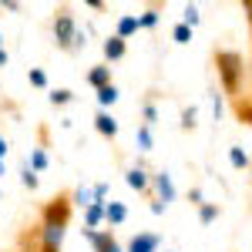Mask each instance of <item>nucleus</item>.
I'll list each match as a JSON object with an SVG mask.
<instances>
[{"label": "nucleus", "instance_id": "f257e3e1", "mask_svg": "<svg viewBox=\"0 0 252 252\" xmlns=\"http://www.w3.org/2000/svg\"><path fill=\"white\" fill-rule=\"evenodd\" d=\"M74 215V198L71 192H58L47 198L37 212V229H40V252H61L64 249V235Z\"/></svg>", "mask_w": 252, "mask_h": 252}, {"label": "nucleus", "instance_id": "f03ea898", "mask_svg": "<svg viewBox=\"0 0 252 252\" xmlns=\"http://www.w3.org/2000/svg\"><path fill=\"white\" fill-rule=\"evenodd\" d=\"M212 64L219 71V84L222 91L232 97H242V84H246V58L239 51H229V47H215L212 51Z\"/></svg>", "mask_w": 252, "mask_h": 252}, {"label": "nucleus", "instance_id": "7ed1b4c3", "mask_svg": "<svg viewBox=\"0 0 252 252\" xmlns=\"http://www.w3.org/2000/svg\"><path fill=\"white\" fill-rule=\"evenodd\" d=\"M51 34H54V44H58V51H67V54H78L81 47L88 44V40H84V31L78 27V17H74V10H71V7H64V3H61L58 10H54V20H51Z\"/></svg>", "mask_w": 252, "mask_h": 252}, {"label": "nucleus", "instance_id": "20e7f679", "mask_svg": "<svg viewBox=\"0 0 252 252\" xmlns=\"http://www.w3.org/2000/svg\"><path fill=\"white\" fill-rule=\"evenodd\" d=\"M84 239L91 242V249L94 252H125L121 249V242H118V235L111 229H81Z\"/></svg>", "mask_w": 252, "mask_h": 252}, {"label": "nucleus", "instance_id": "39448f33", "mask_svg": "<svg viewBox=\"0 0 252 252\" xmlns=\"http://www.w3.org/2000/svg\"><path fill=\"white\" fill-rule=\"evenodd\" d=\"M152 202H161L168 209V202H175V185H172V175L165 172H155L152 175Z\"/></svg>", "mask_w": 252, "mask_h": 252}, {"label": "nucleus", "instance_id": "423d86ee", "mask_svg": "<svg viewBox=\"0 0 252 252\" xmlns=\"http://www.w3.org/2000/svg\"><path fill=\"white\" fill-rule=\"evenodd\" d=\"M125 182H128V189H135V192L141 195H152V172L138 161V165H131L128 172H125Z\"/></svg>", "mask_w": 252, "mask_h": 252}, {"label": "nucleus", "instance_id": "0eeeda50", "mask_svg": "<svg viewBox=\"0 0 252 252\" xmlns=\"http://www.w3.org/2000/svg\"><path fill=\"white\" fill-rule=\"evenodd\" d=\"M158 246H161V235L158 232H135L128 239L125 252H158Z\"/></svg>", "mask_w": 252, "mask_h": 252}, {"label": "nucleus", "instance_id": "6e6552de", "mask_svg": "<svg viewBox=\"0 0 252 252\" xmlns=\"http://www.w3.org/2000/svg\"><path fill=\"white\" fill-rule=\"evenodd\" d=\"M84 81H88V84H91L94 91L108 88V84H115V81H111V64H104V61H101V64H94V67H91V71L84 74Z\"/></svg>", "mask_w": 252, "mask_h": 252}, {"label": "nucleus", "instance_id": "1a4fd4ad", "mask_svg": "<svg viewBox=\"0 0 252 252\" xmlns=\"http://www.w3.org/2000/svg\"><path fill=\"white\" fill-rule=\"evenodd\" d=\"M94 131L101 138H108V141H115V138H118V121H115V115H111V111H97V115H94Z\"/></svg>", "mask_w": 252, "mask_h": 252}, {"label": "nucleus", "instance_id": "9d476101", "mask_svg": "<svg viewBox=\"0 0 252 252\" xmlns=\"http://www.w3.org/2000/svg\"><path fill=\"white\" fill-rule=\"evenodd\" d=\"M101 51H104V64H115V61H121L128 54V44L118 37V34H111V37L101 44Z\"/></svg>", "mask_w": 252, "mask_h": 252}, {"label": "nucleus", "instance_id": "9b49d317", "mask_svg": "<svg viewBox=\"0 0 252 252\" xmlns=\"http://www.w3.org/2000/svg\"><path fill=\"white\" fill-rule=\"evenodd\" d=\"M104 222H108V225L128 222V205H125V202H108V205H104Z\"/></svg>", "mask_w": 252, "mask_h": 252}, {"label": "nucleus", "instance_id": "f8f14e48", "mask_svg": "<svg viewBox=\"0 0 252 252\" xmlns=\"http://www.w3.org/2000/svg\"><path fill=\"white\" fill-rule=\"evenodd\" d=\"M232 115L239 118L242 125H249V128H252V94L249 97H246V94L235 97V101H232Z\"/></svg>", "mask_w": 252, "mask_h": 252}, {"label": "nucleus", "instance_id": "ddd939ff", "mask_svg": "<svg viewBox=\"0 0 252 252\" xmlns=\"http://www.w3.org/2000/svg\"><path fill=\"white\" fill-rule=\"evenodd\" d=\"M138 31H141V24H138V17H135V14H125V17H118L115 34H118L121 40H128L131 34H138Z\"/></svg>", "mask_w": 252, "mask_h": 252}, {"label": "nucleus", "instance_id": "4468645a", "mask_svg": "<svg viewBox=\"0 0 252 252\" xmlns=\"http://www.w3.org/2000/svg\"><path fill=\"white\" fill-rule=\"evenodd\" d=\"M71 198H74V209H91L97 198H94V185H78L74 192H71Z\"/></svg>", "mask_w": 252, "mask_h": 252}, {"label": "nucleus", "instance_id": "2eb2a0df", "mask_svg": "<svg viewBox=\"0 0 252 252\" xmlns=\"http://www.w3.org/2000/svg\"><path fill=\"white\" fill-rule=\"evenodd\" d=\"M104 205H108V202H94L91 209H84V229H101V222H104Z\"/></svg>", "mask_w": 252, "mask_h": 252}, {"label": "nucleus", "instance_id": "dca6fc26", "mask_svg": "<svg viewBox=\"0 0 252 252\" xmlns=\"http://www.w3.org/2000/svg\"><path fill=\"white\" fill-rule=\"evenodd\" d=\"M229 165H232V168H239V172L252 168V158L246 155V148H242V145H232V148H229Z\"/></svg>", "mask_w": 252, "mask_h": 252}, {"label": "nucleus", "instance_id": "f3484780", "mask_svg": "<svg viewBox=\"0 0 252 252\" xmlns=\"http://www.w3.org/2000/svg\"><path fill=\"white\" fill-rule=\"evenodd\" d=\"M20 185H24L27 192H37V185H40L37 172L31 168V161H27V158H24V165H20Z\"/></svg>", "mask_w": 252, "mask_h": 252}, {"label": "nucleus", "instance_id": "a211bd4d", "mask_svg": "<svg viewBox=\"0 0 252 252\" xmlns=\"http://www.w3.org/2000/svg\"><path fill=\"white\" fill-rule=\"evenodd\" d=\"M135 145H138V152H152V148H155V138H152V128H148V125H138Z\"/></svg>", "mask_w": 252, "mask_h": 252}, {"label": "nucleus", "instance_id": "6ab92c4d", "mask_svg": "<svg viewBox=\"0 0 252 252\" xmlns=\"http://www.w3.org/2000/svg\"><path fill=\"white\" fill-rule=\"evenodd\" d=\"M115 101H118V84H108V88L97 91V104H101V111H108Z\"/></svg>", "mask_w": 252, "mask_h": 252}, {"label": "nucleus", "instance_id": "aec40b11", "mask_svg": "<svg viewBox=\"0 0 252 252\" xmlns=\"http://www.w3.org/2000/svg\"><path fill=\"white\" fill-rule=\"evenodd\" d=\"M27 161H31V168H34V172H44V168L51 165V158H47V152H44V148H31Z\"/></svg>", "mask_w": 252, "mask_h": 252}, {"label": "nucleus", "instance_id": "412c9836", "mask_svg": "<svg viewBox=\"0 0 252 252\" xmlns=\"http://www.w3.org/2000/svg\"><path fill=\"white\" fill-rule=\"evenodd\" d=\"M47 101H51L54 108H64V104H71V101H74V91H67V88H54V91L47 94Z\"/></svg>", "mask_w": 252, "mask_h": 252}, {"label": "nucleus", "instance_id": "4be33fe9", "mask_svg": "<svg viewBox=\"0 0 252 252\" xmlns=\"http://www.w3.org/2000/svg\"><path fill=\"white\" fill-rule=\"evenodd\" d=\"M172 40H175V44H192V27L178 20V24L172 27Z\"/></svg>", "mask_w": 252, "mask_h": 252}, {"label": "nucleus", "instance_id": "5701e85b", "mask_svg": "<svg viewBox=\"0 0 252 252\" xmlns=\"http://www.w3.org/2000/svg\"><path fill=\"white\" fill-rule=\"evenodd\" d=\"M219 212H222V209H219L215 202H205V205L198 209V222H202V225H209V222H215V219H219Z\"/></svg>", "mask_w": 252, "mask_h": 252}, {"label": "nucleus", "instance_id": "b1692460", "mask_svg": "<svg viewBox=\"0 0 252 252\" xmlns=\"http://www.w3.org/2000/svg\"><path fill=\"white\" fill-rule=\"evenodd\" d=\"M195 125H198V108H182V131H195Z\"/></svg>", "mask_w": 252, "mask_h": 252}, {"label": "nucleus", "instance_id": "393cba45", "mask_svg": "<svg viewBox=\"0 0 252 252\" xmlns=\"http://www.w3.org/2000/svg\"><path fill=\"white\" fill-rule=\"evenodd\" d=\"M158 14H161L158 7H148V10H145V14L138 17V24H141V31H152V27H158Z\"/></svg>", "mask_w": 252, "mask_h": 252}, {"label": "nucleus", "instance_id": "a878e982", "mask_svg": "<svg viewBox=\"0 0 252 252\" xmlns=\"http://www.w3.org/2000/svg\"><path fill=\"white\" fill-rule=\"evenodd\" d=\"M198 20H202V14H198V7L195 3H185V10H182V24H189V27H198Z\"/></svg>", "mask_w": 252, "mask_h": 252}, {"label": "nucleus", "instance_id": "bb28decb", "mask_svg": "<svg viewBox=\"0 0 252 252\" xmlns=\"http://www.w3.org/2000/svg\"><path fill=\"white\" fill-rule=\"evenodd\" d=\"M141 118H145L141 125H148V128H152V125L158 121V108H155V101H152V97H148V101L141 104Z\"/></svg>", "mask_w": 252, "mask_h": 252}, {"label": "nucleus", "instance_id": "cd10ccee", "mask_svg": "<svg viewBox=\"0 0 252 252\" xmlns=\"http://www.w3.org/2000/svg\"><path fill=\"white\" fill-rule=\"evenodd\" d=\"M27 81H31V88H47V74L40 67H31L27 71Z\"/></svg>", "mask_w": 252, "mask_h": 252}, {"label": "nucleus", "instance_id": "c85d7f7f", "mask_svg": "<svg viewBox=\"0 0 252 252\" xmlns=\"http://www.w3.org/2000/svg\"><path fill=\"white\" fill-rule=\"evenodd\" d=\"M108 192H111L108 182H94V198H97V202H108Z\"/></svg>", "mask_w": 252, "mask_h": 252}, {"label": "nucleus", "instance_id": "c756f323", "mask_svg": "<svg viewBox=\"0 0 252 252\" xmlns=\"http://www.w3.org/2000/svg\"><path fill=\"white\" fill-rule=\"evenodd\" d=\"M239 10L246 14V24H249V37H252V0H242V3H239Z\"/></svg>", "mask_w": 252, "mask_h": 252}, {"label": "nucleus", "instance_id": "7c9ffc66", "mask_svg": "<svg viewBox=\"0 0 252 252\" xmlns=\"http://www.w3.org/2000/svg\"><path fill=\"white\" fill-rule=\"evenodd\" d=\"M189 202H192V205H198V209H202V205H205V202H202V189H192V192H189Z\"/></svg>", "mask_w": 252, "mask_h": 252}, {"label": "nucleus", "instance_id": "2f4dec72", "mask_svg": "<svg viewBox=\"0 0 252 252\" xmlns=\"http://www.w3.org/2000/svg\"><path fill=\"white\" fill-rule=\"evenodd\" d=\"M0 10H20V0H0Z\"/></svg>", "mask_w": 252, "mask_h": 252}, {"label": "nucleus", "instance_id": "473e14b6", "mask_svg": "<svg viewBox=\"0 0 252 252\" xmlns=\"http://www.w3.org/2000/svg\"><path fill=\"white\" fill-rule=\"evenodd\" d=\"M212 111H215V121H219V115H222V97L212 94Z\"/></svg>", "mask_w": 252, "mask_h": 252}, {"label": "nucleus", "instance_id": "72a5a7b5", "mask_svg": "<svg viewBox=\"0 0 252 252\" xmlns=\"http://www.w3.org/2000/svg\"><path fill=\"white\" fill-rule=\"evenodd\" d=\"M7 148H10V145H7V138L0 135V161H3V158H7Z\"/></svg>", "mask_w": 252, "mask_h": 252}, {"label": "nucleus", "instance_id": "f704fd0d", "mask_svg": "<svg viewBox=\"0 0 252 252\" xmlns=\"http://www.w3.org/2000/svg\"><path fill=\"white\" fill-rule=\"evenodd\" d=\"M7 61H10V54H7V51L0 47V67H7Z\"/></svg>", "mask_w": 252, "mask_h": 252}, {"label": "nucleus", "instance_id": "c9c22d12", "mask_svg": "<svg viewBox=\"0 0 252 252\" xmlns=\"http://www.w3.org/2000/svg\"><path fill=\"white\" fill-rule=\"evenodd\" d=\"M3 172H7V168H3V161H0V175H3Z\"/></svg>", "mask_w": 252, "mask_h": 252}, {"label": "nucleus", "instance_id": "e433bc0d", "mask_svg": "<svg viewBox=\"0 0 252 252\" xmlns=\"http://www.w3.org/2000/svg\"><path fill=\"white\" fill-rule=\"evenodd\" d=\"M0 47H3V34H0Z\"/></svg>", "mask_w": 252, "mask_h": 252}, {"label": "nucleus", "instance_id": "4c0bfd02", "mask_svg": "<svg viewBox=\"0 0 252 252\" xmlns=\"http://www.w3.org/2000/svg\"><path fill=\"white\" fill-rule=\"evenodd\" d=\"M249 172H252V168H249Z\"/></svg>", "mask_w": 252, "mask_h": 252}]
</instances>
